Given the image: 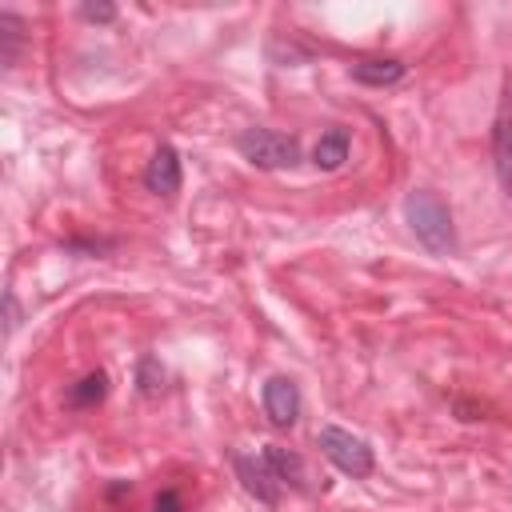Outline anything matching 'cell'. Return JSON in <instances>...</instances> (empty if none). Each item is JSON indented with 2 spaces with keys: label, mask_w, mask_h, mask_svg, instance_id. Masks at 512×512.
<instances>
[{
  "label": "cell",
  "mask_w": 512,
  "mask_h": 512,
  "mask_svg": "<svg viewBox=\"0 0 512 512\" xmlns=\"http://www.w3.org/2000/svg\"><path fill=\"white\" fill-rule=\"evenodd\" d=\"M348 72H352V80H356V84H368V88H388V84H400L408 68H404L400 60H356Z\"/></svg>",
  "instance_id": "obj_10"
},
{
  "label": "cell",
  "mask_w": 512,
  "mask_h": 512,
  "mask_svg": "<svg viewBox=\"0 0 512 512\" xmlns=\"http://www.w3.org/2000/svg\"><path fill=\"white\" fill-rule=\"evenodd\" d=\"M316 444H320V452H324L344 476H352V480H364V476H372V468H376V456H372L368 440L352 436V432L340 428V424H324V428L316 432Z\"/></svg>",
  "instance_id": "obj_3"
},
{
  "label": "cell",
  "mask_w": 512,
  "mask_h": 512,
  "mask_svg": "<svg viewBox=\"0 0 512 512\" xmlns=\"http://www.w3.org/2000/svg\"><path fill=\"white\" fill-rule=\"evenodd\" d=\"M24 48V20L16 12H0V64L12 68Z\"/></svg>",
  "instance_id": "obj_12"
},
{
  "label": "cell",
  "mask_w": 512,
  "mask_h": 512,
  "mask_svg": "<svg viewBox=\"0 0 512 512\" xmlns=\"http://www.w3.org/2000/svg\"><path fill=\"white\" fill-rule=\"evenodd\" d=\"M80 16H84V20H100V24H108V20H116V8H112V4H84Z\"/></svg>",
  "instance_id": "obj_16"
},
{
  "label": "cell",
  "mask_w": 512,
  "mask_h": 512,
  "mask_svg": "<svg viewBox=\"0 0 512 512\" xmlns=\"http://www.w3.org/2000/svg\"><path fill=\"white\" fill-rule=\"evenodd\" d=\"M264 412L276 428H292L300 420V388L292 376H268L264 380Z\"/></svg>",
  "instance_id": "obj_5"
},
{
  "label": "cell",
  "mask_w": 512,
  "mask_h": 512,
  "mask_svg": "<svg viewBox=\"0 0 512 512\" xmlns=\"http://www.w3.org/2000/svg\"><path fill=\"white\" fill-rule=\"evenodd\" d=\"M136 384H140L144 396L160 392V384H164V368H160L152 356H144V360H140V372H136Z\"/></svg>",
  "instance_id": "obj_13"
},
{
  "label": "cell",
  "mask_w": 512,
  "mask_h": 512,
  "mask_svg": "<svg viewBox=\"0 0 512 512\" xmlns=\"http://www.w3.org/2000/svg\"><path fill=\"white\" fill-rule=\"evenodd\" d=\"M264 460L272 464V472H276V480H280V484H288V488H296V492H304V488H308V472H304V460H300L292 448L268 444V448H264Z\"/></svg>",
  "instance_id": "obj_9"
},
{
  "label": "cell",
  "mask_w": 512,
  "mask_h": 512,
  "mask_svg": "<svg viewBox=\"0 0 512 512\" xmlns=\"http://www.w3.org/2000/svg\"><path fill=\"white\" fill-rule=\"evenodd\" d=\"M348 148H352L348 128H328V132H320V140H316V148H312V164H316L320 172H336V168L348 160Z\"/></svg>",
  "instance_id": "obj_8"
},
{
  "label": "cell",
  "mask_w": 512,
  "mask_h": 512,
  "mask_svg": "<svg viewBox=\"0 0 512 512\" xmlns=\"http://www.w3.org/2000/svg\"><path fill=\"white\" fill-rule=\"evenodd\" d=\"M404 220L412 236L432 252V256H452L456 252V224L452 208L432 192V188H412L404 196Z\"/></svg>",
  "instance_id": "obj_1"
},
{
  "label": "cell",
  "mask_w": 512,
  "mask_h": 512,
  "mask_svg": "<svg viewBox=\"0 0 512 512\" xmlns=\"http://www.w3.org/2000/svg\"><path fill=\"white\" fill-rule=\"evenodd\" d=\"M152 512H184V496L176 488H164L156 500H152Z\"/></svg>",
  "instance_id": "obj_14"
},
{
  "label": "cell",
  "mask_w": 512,
  "mask_h": 512,
  "mask_svg": "<svg viewBox=\"0 0 512 512\" xmlns=\"http://www.w3.org/2000/svg\"><path fill=\"white\" fill-rule=\"evenodd\" d=\"M16 324H20V304H16V292L8 288L4 292V328H8V336L16 332Z\"/></svg>",
  "instance_id": "obj_15"
},
{
  "label": "cell",
  "mask_w": 512,
  "mask_h": 512,
  "mask_svg": "<svg viewBox=\"0 0 512 512\" xmlns=\"http://www.w3.org/2000/svg\"><path fill=\"white\" fill-rule=\"evenodd\" d=\"M492 164H496V180L504 196L512 200V76L500 88V104L492 120Z\"/></svg>",
  "instance_id": "obj_4"
},
{
  "label": "cell",
  "mask_w": 512,
  "mask_h": 512,
  "mask_svg": "<svg viewBox=\"0 0 512 512\" xmlns=\"http://www.w3.org/2000/svg\"><path fill=\"white\" fill-rule=\"evenodd\" d=\"M184 184V172H180V156L172 144H160L144 168V188L156 192V196H176Z\"/></svg>",
  "instance_id": "obj_7"
},
{
  "label": "cell",
  "mask_w": 512,
  "mask_h": 512,
  "mask_svg": "<svg viewBox=\"0 0 512 512\" xmlns=\"http://www.w3.org/2000/svg\"><path fill=\"white\" fill-rule=\"evenodd\" d=\"M108 396V372L104 368H96V372H88V376H80L72 388H68V408H96L100 400Z\"/></svg>",
  "instance_id": "obj_11"
},
{
  "label": "cell",
  "mask_w": 512,
  "mask_h": 512,
  "mask_svg": "<svg viewBox=\"0 0 512 512\" xmlns=\"http://www.w3.org/2000/svg\"><path fill=\"white\" fill-rule=\"evenodd\" d=\"M236 148H240V156L248 160V164H256V168H292V164H300V140L296 136H284V132H276V128H244L240 136H236Z\"/></svg>",
  "instance_id": "obj_2"
},
{
  "label": "cell",
  "mask_w": 512,
  "mask_h": 512,
  "mask_svg": "<svg viewBox=\"0 0 512 512\" xmlns=\"http://www.w3.org/2000/svg\"><path fill=\"white\" fill-rule=\"evenodd\" d=\"M236 476H240L244 492L256 496L260 504H268V508L280 504V488L284 484L276 480V472H272V464L264 456H236Z\"/></svg>",
  "instance_id": "obj_6"
}]
</instances>
